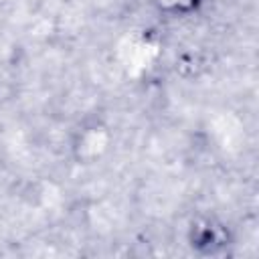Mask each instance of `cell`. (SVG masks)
<instances>
[{
	"label": "cell",
	"mask_w": 259,
	"mask_h": 259,
	"mask_svg": "<svg viewBox=\"0 0 259 259\" xmlns=\"http://www.w3.org/2000/svg\"><path fill=\"white\" fill-rule=\"evenodd\" d=\"M152 4L166 18H186L200 10L202 0H152Z\"/></svg>",
	"instance_id": "3957f363"
},
{
	"label": "cell",
	"mask_w": 259,
	"mask_h": 259,
	"mask_svg": "<svg viewBox=\"0 0 259 259\" xmlns=\"http://www.w3.org/2000/svg\"><path fill=\"white\" fill-rule=\"evenodd\" d=\"M188 245L198 255H221L227 253V249L233 245V237L229 225L204 217L192 221V225L188 227Z\"/></svg>",
	"instance_id": "6da1fadb"
},
{
	"label": "cell",
	"mask_w": 259,
	"mask_h": 259,
	"mask_svg": "<svg viewBox=\"0 0 259 259\" xmlns=\"http://www.w3.org/2000/svg\"><path fill=\"white\" fill-rule=\"evenodd\" d=\"M109 144V134L103 125H83L73 142V154L79 162L87 164V162H93L97 160L105 148Z\"/></svg>",
	"instance_id": "7a4b0ae2"
}]
</instances>
